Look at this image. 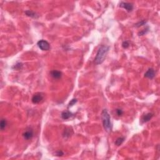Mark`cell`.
<instances>
[{"label": "cell", "mask_w": 160, "mask_h": 160, "mask_svg": "<svg viewBox=\"0 0 160 160\" xmlns=\"http://www.w3.org/2000/svg\"><path fill=\"white\" fill-rule=\"evenodd\" d=\"M37 45L40 49L43 51H48L50 49V45L48 41L46 40H40L37 43Z\"/></svg>", "instance_id": "3957f363"}, {"label": "cell", "mask_w": 160, "mask_h": 160, "mask_svg": "<svg viewBox=\"0 0 160 160\" xmlns=\"http://www.w3.org/2000/svg\"><path fill=\"white\" fill-rule=\"evenodd\" d=\"M103 127L107 133H110L112 129V124L111 121L110 115L108 112L107 109H103L101 113Z\"/></svg>", "instance_id": "7a4b0ae2"}, {"label": "cell", "mask_w": 160, "mask_h": 160, "mask_svg": "<svg viewBox=\"0 0 160 160\" xmlns=\"http://www.w3.org/2000/svg\"><path fill=\"white\" fill-rule=\"evenodd\" d=\"M6 124H7L6 120V119H2L1 121V123H0V126H1V130H3L4 129L6 128Z\"/></svg>", "instance_id": "4fadbf2b"}, {"label": "cell", "mask_w": 160, "mask_h": 160, "mask_svg": "<svg viewBox=\"0 0 160 160\" xmlns=\"http://www.w3.org/2000/svg\"><path fill=\"white\" fill-rule=\"evenodd\" d=\"M119 6L121 8L125 9L127 10L128 12L131 11L133 10V5L132 3H125V2H121L119 4Z\"/></svg>", "instance_id": "5b68a950"}, {"label": "cell", "mask_w": 160, "mask_h": 160, "mask_svg": "<svg viewBox=\"0 0 160 160\" xmlns=\"http://www.w3.org/2000/svg\"><path fill=\"white\" fill-rule=\"evenodd\" d=\"M124 140V138H123V137L118 138L116 140L115 145L116 146H120L123 143Z\"/></svg>", "instance_id": "7c38bea8"}, {"label": "cell", "mask_w": 160, "mask_h": 160, "mask_svg": "<svg viewBox=\"0 0 160 160\" xmlns=\"http://www.w3.org/2000/svg\"><path fill=\"white\" fill-rule=\"evenodd\" d=\"M122 46L123 48L126 49V48H128L129 46V43L128 41H123L122 43Z\"/></svg>", "instance_id": "2e32d148"}, {"label": "cell", "mask_w": 160, "mask_h": 160, "mask_svg": "<svg viewBox=\"0 0 160 160\" xmlns=\"http://www.w3.org/2000/svg\"><path fill=\"white\" fill-rule=\"evenodd\" d=\"M148 30H149V28H147L146 29H145V30H143V31L139 32V33H138L139 36H143V35H145V34H146L147 32L148 31Z\"/></svg>", "instance_id": "ac0fdd59"}, {"label": "cell", "mask_w": 160, "mask_h": 160, "mask_svg": "<svg viewBox=\"0 0 160 160\" xmlns=\"http://www.w3.org/2000/svg\"><path fill=\"white\" fill-rule=\"evenodd\" d=\"M43 99V95L41 93H36L33 96L32 98V102L34 104H38L41 102Z\"/></svg>", "instance_id": "277c9868"}, {"label": "cell", "mask_w": 160, "mask_h": 160, "mask_svg": "<svg viewBox=\"0 0 160 160\" xmlns=\"http://www.w3.org/2000/svg\"><path fill=\"white\" fill-rule=\"evenodd\" d=\"M23 137L26 140H29L30 139H31L33 136V132L31 129H29L28 131H25L23 134Z\"/></svg>", "instance_id": "ba28073f"}, {"label": "cell", "mask_w": 160, "mask_h": 160, "mask_svg": "<svg viewBox=\"0 0 160 160\" xmlns=\"http://www.w3.org/2000/svg\"><path fill=\"white\" fill-rule=\"evenodd\" d=\"M153 116V113H148L146 114L143 116V123L148 122V121H149L151 119Z\"/></svg>", "instance_id": "30bf717a"}, {"label": "cell", "mask_w": 160, "mask_h": 160, "mask_svg": "<svg viewBox=\"0 0 160 160\" xmlns=\"http://www.w3.org/2000/svg\"><path fill=\"white\" fill-rule=\"evenodd\" d=\"M22 68H23V64L21 63H18L17 64H15L13 67V68H15V69H18V70L21 69Z\"/></svg>", "instance_id": "9a60e30c"}, {"label": "cell", "mask_w": 160, "mask_h": 160, "mask_svg": "<svg viewBox=\"0 0 160 160\" xmlns=\"http://www.w3.org/2000/svg\"><path fill=\"white\" fill-rule=\"evenodd\" d=\"M116 113L117 115L119 116H122V114H123V111L122 109H116Z\"/></svg>", "instance_id": "d6986e66"}, {"label": "cell", "mask_w": 160, "mask_h": 160, "mask_svg": "<svg viewBox=\"0 0 160 160\" xmlns=\"http://www.w3.org/2000/svg\"><path fill=\"white\" fill-rule=\"evenodd\" d=\"M71 116H73V114H72L71 112L68 111H63V112L61 113V118H62L63 119H68L69 118H70Z\"/></svg>", "instance_id": "9c48e42d"}, {"label": "cell", "mask_w": 160, "mask_h": 160, "mask_svg": "<svg viewBox=\"0 0 160 160\" xmlns=\"http://www.w3.org/2000/svg\"><path fill=\"white\" fill-rule=\"evenodd\" d=\"M146 23V21H145V20H142V21H139V22H138V23H136V24L135 25V26L137 27V28H139V27L145 25Z\"/></svg>", "instance_id": "5bb4252c"}, {"label": "cell", "mask_w": 160, "mask_h": 160, "mask_svg": "<svg viewBox=\"0 0 160 160\" xmlns=\"http://www.w3.org/2000/svg\"><path fill=\"white\" fill-rule=\"evenodd\" d=\"M109 47L107 46L102 45L99 47L96 53V56L94 58V63L96 64H99L104 61L106 55L108 53Z\"/></svg>", "instance_id": "6da1fadb"}, {"label": "cell", "mask_w": 160, "mask_h": 160, "mask_svg": "<svg viewBox=\"0 0 160 160\" xmlns=\"http://www.w3.org/2000/svg\"><path fill=\"white\" fill-rule=\"evenodd\" d=\"M77 102V99H73L72 100L70 101V102L69 103V104H68V107H70V106H72L74 105L75 103H76Z\"/></svg>", "instance_id": "e0dca14e"}, {"label": "cell", "mask_w": 160, "mask_h": 160, "mask_svg": "<svg viewBox=\"0 0 160 160\" xmlns=\"http://www.w3.org/2000/svg\"><path fill=\"white\" fill-rule=\"evenodd\" d=\"M50 74L54 79H60L62 76V73L58 70H53L50 72Z\"/></svg>", "instance_id": "52a82bcc"}, {"label": "cell", "mask_w": 160, "mask_h": 160, "mask_svg": "<svg viewBox=\"0 0 160 160\" xmlns=\"http://www.w3.org/2000/svg\"><path fill=\"white\" fill-rule=\"evenodd\" d=\"M64 155L63 151H58L56 152V156H63Z\"/></svg>", "instance_id": "ffe728a7"}, {"label": "cell", "mask_w": 160, "mask_h": 160, "mask_svg": "<svg viewBox=\"0 0 160 160\" xmlns=\"http://www.w3.org/2000/svg\"><path fill=\"white\" fill-rule=\"evenodd\" d=\"M155 76V71L153 68H150L145 74V77L149 79H153Z\"/></svg>", "instance_id": "8992f818"}, {"label": "cell", "mask_w": 160, "mask_h": 160, "mask_svg": "<svg viewBox=\"0 0 160 160\" xmlns=\"http://www.w3.org/2000/svg\"><path fill=\"white\" fill-rule=\"evenodd\" d=\"M25 14L29 17H31V18H38V15H37V14L36 13H35L34 11H32L31 10H28V11H25Z\"/></svg>", "instance_id": "8fae6325"}]
</instances>
